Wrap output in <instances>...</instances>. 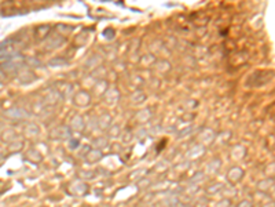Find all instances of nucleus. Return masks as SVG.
<instances>
[{"label":"nucleus","mask_w":275,"mask_h":207,"mask_svg":"<svg viewBox=\"0 0 275 207\" xmlns=\"http://www.w3.org/2000/svg\"><path fill=\"white\" fill-rule=\"evenodd\" d=\"M18 50V46L13 39H8L0 45V58H8Z\"/></svg>","instance_id":"nucleus-1"},{"label":"nucleus","mask_w":275,"mask_h":207,"mask_svg":"<svg viewBox=\"0 0 275 207\" xmlns=\"http://www.w3.org/2000/svg\"><path fill=\"white\" fill-rule=\"evenodd\" d=\"M239 207H252V206H251V205H249L248 202H242V203L239 205Z\"/></svg>","instance_id":"nucleus-2"}]
</instances>
